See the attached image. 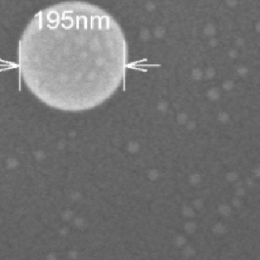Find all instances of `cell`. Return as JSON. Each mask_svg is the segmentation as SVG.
<instances>
[{
    "mask_svg": "<svg viewBox=\"0 0 260 260\" xmlns=\"http://www.w3.org/2000/svg\"><path fill=\"white\" fill-rule=\"evenodd\" d=\"M127 66L119 24L83 1L41 10L18 42L21 79L37 99L59 110L79 112L100 104L124 81Z\"/></svg>",
    "mask_w": 260,
    "mask_h": 260,
    "instance_id": "cell-1",
    "label": "cell"
}]
</instances>
